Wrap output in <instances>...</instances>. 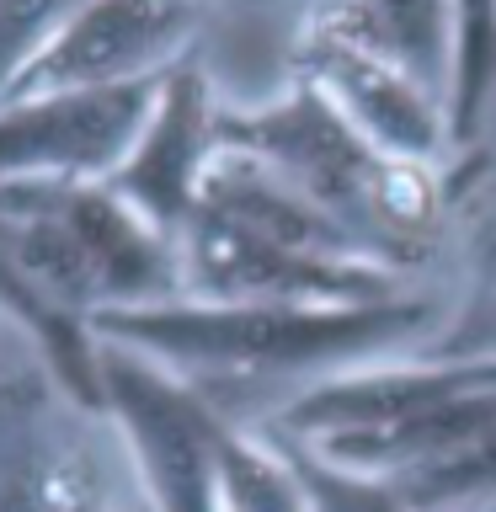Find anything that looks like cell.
<instances>
[{"label":"cell","mask_w":496,"mask_h":512,"mask_svg":"<svg viewBox=\"0 0 496 512\" xmlns=\"http://www.w3.org/2000/svg\"><path fill=\"white\" fill-rule=\"evenodd\" d=\"M288 75L310 80L342 118L384 155L400 160H427L438 166L443 150H454L448 139V102L432 96L416 75H406L390 54L368 48L352 38L347 27H336L326 11L304 16L294 54H288Z\"/></svg>","instance_id":"8"},{"label":"cell","mask_w":496,"mask_h":512,"mask_svg":"<svg viewBox=\"0 0 496 512\" xmlns=\"http://www.w3.org/2000/svg\"><path fill=\"white\" fill-rule=\"evenodd\" d=\"M422 352L427 358H496V272L443 320V331Z\"/></svg>","instance_id":"19"},{"label":"cell","mask_w":496,"mask_h":512,"mask_svg":"<svg viewBox=\"0 0 496 512\" xmlns=\"http://www.w3.org/2000/svg\"><path fill=\"white\" fill-rule=\"evenodd\" d=\"M102 400L118 422L150 512H224V438L235 422L187 379L102 342Z\"/></svg>","instance_id":"6"},{"label":"cell","mask_w":496,"mask_h":512,"mask_svg":"<svg viewBox=\"0 0 496 512\" xmlns=\"http://www.w3.org/2000/svg\"><path fill=\"white\" fill-rule=\"evenodd\" d=\"M128 512H150V507H144V496H139V502H134V507H128Z\"/></svg>","instance_id":"20"},{"label":"cell","mask_w":496,"mask_h":512,"mask_svg":"<svg viewBox=\"0 0 496 512\" xmlns=\"http://www.w3.org/2000/svg\"><path fill=\"white\" fill-rule=\"evenodd\" d=\"M448 304L395 294L379 304H198L171 299L150 310H107L91 331L112 347L187 379L224 422L262 427L310 384L347 368L390 363L443 331Z\"/></svg>","instance_id":"1"},{"label":"cell","mask_w":496,"mask_h":512,"mask_svg":"<svg viewBox=\"0 0 496 512\" xmlns=\"http://www.w3.org/2000/svg\"><path fill=\"white\" fill-rule=\"evenodd\" d=\"M203 22H208V0H86L54 32V43L32 59V70L11 86L6 102L43 91L155 80L187 54H198Z\"/></svg>","instance_id":"10"},{"label":"cell","mask_w":496,"mask_h":512,"mask_svg":"<svg viewBox=\"0 0 496 512\" xmlns=\"http://www.w3.org/2000/svg\"><path fill=\"white\" fill-rule=\"evenodd\" d=\"M203 208L246 224V230L278 240L288 251L304 256H331V262H368L363 246L336 224L320 203H310L294 182H283L272 166L240 155V150H219L214 166L203 176Z\"/></svg>","instance_id":"12"},{"label":"cell","mask_w":496,"mask_h":512,"mask_svg":"<svg viewBox=\"0 0 496 512\" xmlns=\"http://www.w3.org/2000/svg\"><path fill=\"white\" fill-rule=\"evenodd\" d=\"M459 16V64L454 102H448V139L470 144L496 102V0H454Z\"/></svg>","instance_id":"15"},{"label":"cell","mask_w":496,"mask_h":512,"mask_svg":"<svg viewBox=\"0 0 496 512\" xmlns=\"http://www.w3.org/2000/svg\"><path fill=\"white\" fill-rule=\"evenodd\" d=\"M315 11H326L336 27H347L368 48L390 54L432 96L454 102V64H459L454 0H320Z\"/></svg>","instance_id":"13"},{"label":"cell","mask_w":496,"mask_h":512,"mask_svg":"<svg viewBox=\"0 0 496 512\" xmlns=\"http://www.w3.org/2000/svg\"><path fill=\"white\" fill-rule=\"evenodd\" d=\"M219 150H240L320 203L363 256L406 278L432 256L448 219V182L427 160L374 150L310 80L288 75L262 107H219Z\"/></svg>","instance_id":"2"},{"label":"cell","mask_w":496,"mask_h":512,"mask_svg":"<svg viewBox=\"0 0 496 512\" xmlns=\"http://www.w3.org/2000/svg\"><path fill=\"white\" fill-rule=\"evenodd\" d=\"M262 432L283 448V459L294 464V475H299V486H304V502H310V512H416L406 496L395 491L390 475L347 470V464L315 454L310 443L288 438V432H272V427H262Z\"/></svg>","instance_id":"16"},{"label":"cell","mask_w":496,"mask_h":512,"mask_svg":"<svg viewBox=\"0 0 496 512\" xmlns=\"http://www.w3.org/2000/svg\"><path fill=\"white\" fill-rule=\"evenodd\" d=\"M224 512H310L294 464L262 427H230L224 438Z\"/></svg>","instance_id":"14"},{"label":"cell","mask_w":496,"mask_h":512,"mask_svg":"<svg viewBox=\"0 0 496 512\" xmlns=\"http://www.w3.org/2000/svg\"><path fill=\"white\" fill-rule=\"evenodd\" d=\"M219 96L214 75L198 54H187L182 64H171L160 80V96L150 107L139 144L128 150V160L112 171V192L134 208L139 219H150L160 235H182V224L198 214L203 198V176L219 155Z\"/></svg>","instance_id":"11"},{"label":"cell","mask_w":496,"mask_h":512,"mask_svg":"<svg viewBox=\"0 0 496 512\" xmlns=\"http://www.w3.org/2000/svg\"><path fill=\"white\" fill-rule=\"evenodd\" d=\"M0 251L27 283L86 320L182 299L176 240L107 182H0Z\"/></svg>","instance_id":"4"},{"label":"cell","mask_w":496,"mask_h":512,"mask_svg":"<svg viewBox=\"0 0 496 512\" xmlns=\"http://www.w3.org/2000/svg\"><path fill=\"white\" fill-rule=\"evenodd\" d=\"M86 0H0V102Z\"/></svg>","instance_id":"18"},{"label":"cell","mask_w":496,"mask_h":512,"mask_svg":"<svg viewBox=\"0 0 496 512\" xmlns=\"http://www.w3.org/2000/svg\"><path fill=\"white\" fill-rule=\"evenodd\" d=\"M176 256H182V299L198 304H379L406 294V278L374 262L288 251L203 203L176 235Z\"/></svg>","instance_id":"7"},{"label":"cell","mask_w":496,"mask_h":512,"mask_svg":"<svg viewBox=\"0 0 496 512\" xmlns=\"http://www.w3.org/2000/svg\"><path fill=\"white\" fill-rule=\"evenodd\" d=\"M480 512H496V507H480Z\"/></svg>","instance_id":"21"},{"label":"cell","mask_w":496,"mask_h":512,"mask_svg":"<svg viewBox=\"0 0 496 512\" xmlns=\"http://www.w3.org/2000/svg\"><path fill=\"white\" fill-rule=\"evenodd\" d=\"M139 475L118 422L0 326V512H128Z\"/></svg>","instance_id":"5"},{"label":"cell","mask_w":496,"mask_h":512,"mask_svg":"<svg viewBox=\"0 0 496 512\" xmlns=\"http://www.w3.org/2000/svg\"><path fill=\"white\" fill-rule=\"evenodd\" d=\"M160 80L0 102V182H112L150 123Z\"/></svg>","instance_id":"9"},{"label":"cell","mask_w":496,"mask_h":512,"mask_svg":"<svg viewBox=\"0 0 496 512\" xmlns=\"http://www.w3.org/2000/svg\"><path fill=\"white\" fill-rule=\"evenodd\" d=\"M395 491L406 496L416 512H480L496 507V427L470 448L448 454L438 464H422L411 475H390Z\"/></svg>","instance_id":"17"},{"label":"cell","mask_w":496,"mask_h":512,"mask_svg":"<svg viewBox=\"0 0 496 512\" xmlns=\"http://www.w3.org/2000/svg\"><path fill=\"white\" fill-rule=\"evenodd\" d=\"M262 427L347 470L411 475L496 427V358H390L310 384Z\"/></svg>","instance_id":"3"}]
</instances>
